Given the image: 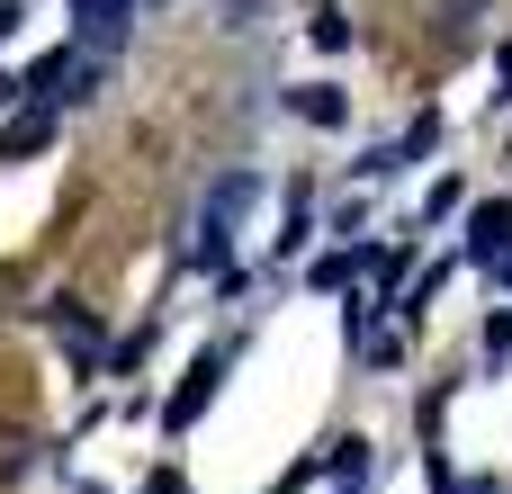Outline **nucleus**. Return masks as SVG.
<instances>
[{
  "mask_svg": "<svg viewBox=\"0 0 512 494\" xmlns=\"http://www.w3.org/2000/svg\"><path fill=\"white\" fill-rule=\"evenodd\" d=\"M504 243H512V198H486V207L468 216V252H477V261H504Z\"/></svg>",
  "mask_w": 512,
  "mask_h": 494,
  "instance_id": "f03ea898",
  "label": "nucleus"
},
{
  "mask_svg": "<svg viewBox=\"0 0 512 494\" xmlns=\"http://www.w3.org/2000/svg\"><path fill=\"white\" fill-rule=\"evenodd\" d=\"M9 99H18V81H0V108H9Z\"/></svg>",
  "mask_w": 512,
  "mask_h": 494,
  "instance_id": "9d476101",
  "label": "nucleus"
},
{
  "mask_svg": "<svg viewBox=\"0 0 512 494\" xmlns=\"http://www.w3.org/2000/svg\"><path fill=\"white\" fill-rule=\"evenodd\" d=\"M9 27H18V9H9V0H0V36H9Z\"/></svg>",
  "mask_w": 512,
  "mask_h": 494,
  "instance_id": "1a4fd4ad",
  "label": "nucleus"
},
{
  "mask_svg": "<svg viewBox=\"0 0 512 494\" xmlns=\"http://www.w3.org/2000/svg\"><path fill=\"white\" fill-rule=\"evenodd\" d=\"M144 494H189V486H180V477H171V468H162V477H153V486H144Z\"/></svg>",
  "mask_w": 512,
  "mask_h": 494,
  "instance_id": "6e6552de",
  "label": "nucleus"
},
{
  "mask_svg": "<svg viewBox=\"0 0 512 494\" xmlns=\"http://www.w3.org/2000/svg\"><path fill=\"white\" fill-rule=\"evenodd\" d=\"M45 135H54V117H45V108L9 117V135H0V162H27V153H45Z\"/></svg>",
  "mask_w": 512,
  "mask_h": 494,
  "instance_id": "20e7f679",
  "label": "nucleus"
},
{
  "mask_svg": "<svg viewBox=\"0 0 512 494\" xmlns=\"http://www.w3.org/2000/svg\"><path fill=\"white\" fill-rule=\"evenodd\" d=\"M225 360H234V351H207V360H198V369H189V387H180V396H171V405H162V432H189V423H198V414H207V396H216V387H225Z\"/></svg>",
  "mask_w": 512,
  "mask_h": 494,
  "instance_id": "f257e3e1",
  "label": "nucleus"
},
{
  "mask_svg": "<svg viewBox=\"0 0 512 494\" xmlns=\"http://www.w3.org/2000/svg\"><path fill=\"white\" fill-rule=\"evenodd\" d=\"M72 18H81V36H90V45H117V36H126V18H135V0H72Z\"/></svg>",
  "mask_w": 512,
  "mask_h": 494,
  "instance_id": "7ed1b4c3",
  "label": "nucleus"
},
{
  "mask_svg": "<svg viewBox=\"0 0 512 494\" xmlns=\"http://www.w3.org/2000/svg\"><path fill=\"white\" fill-rule=\"evenodd\" d=\"M306 36H315V45L333 54V45H351V18H333V9H315V27H306Z\"/></svg>",
  "mask_w": 512,
  "mask_h": 494,
  "instance_id": "423d86ee",
  "label": "nucleus"
},
{
  "mask_svg": "<svg viewBox=\"0 0 512 494\" xmlns=\"http://www.w3.org/2000/svg\"><path fill=\"white\" fill-rule=\"evenodd\" d=\"M18 468H27V441H0V486H9Z\"/></svg>",
  "mask_w": 512,
  "mask_h": 494,
  "instance_id": "0eeeda50",
  "label": "nucleus"
},
{
  "mask_svg": "<svg viewBox=\"0 0 512 494\" xmlns=\"http://www.w3.org/2000/svg\"><path fill=\"white\" fill-rule=\"evenodd\" d=\"M288 108H297L306 126H342V117H351V99H342L333 81H324V90H288Z\"/></svg>",
  "mask_w": 512,
  "mask_h": 494,
  "instance_id": "39448f33",
  "label": "nucleus"
}]
</instances>
